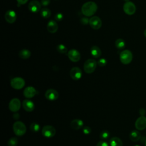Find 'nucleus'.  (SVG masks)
<instances>
[{
	"label": "nucleus",
	"mask_w": 146,
	"mask_h": 146,
	"mask_svg": "<svg viewBox=\"0 0 146 146\" xmlns=\"http://www.w3.org/2000/svg\"><path fill=\"white\" fill-rule=\"evenodd\" d=\"M98 6L95 2L89 1L84 3L82 7V13L86 17L93 15L97 11Z\"/></svg>",
	"instance_id": "f257e3e1"
},
{
	"label": "nucleus",
	"mask_w": 146,
	"mask_h": 146,
	"mask_svg": "<svg viewBox=\"0 0 146 146\" xmlns=\"http://www.w3.org/2000/svg\"><path fill=\"white\" fill-rule=\"evenodd\" d=\"M13 129L14 133L17 136H21L25 134L26 132V127L23 122L17 121L13 124Z\"/></svg>",
	"instance_id": "f03ea898"
},
{
	"label": "nucleus",
	"mask_w": 146,
	"mask_h": 146,
	"mask_svg": "<svg viewBox=\"0 0 146 146\" xmlns=\"http://www.w3.org/2000/svg\"><path fill=\"white\" fill-rule=\"evenodd\" d=\"M133 58V55L129 50H124L120 54V60L124 64H128L130 63Z\"/></svg>",
	"instance_id": "7ed1b4c3"
},
{
	"label": "nucleus",
	"mask_w": 146,
	"mask_h": 146,
	"mask_svg": "<svg viewBox=\"0 0 146 146\" xmlns=\"http://www.w3.org/2000/svg\"><path fill=\"white\" fill-rule=\"evenodd\" d=\"M97 66L96 61L94 59H88L84 63V70L87 74H91L95 70Z\"/></svg>",
	"instance_id": "20e7f679"
},
{
	"label": "nucleus",
	"mask_w": 146,
	"mask_h": 146,
	"mask_svg": "<svg viewBox=\"0 0 146 146\" xmlns=\"http://www.w3.org/2000/svg\"><path fill=\"white\" fill-rule=\"evenodd\" d=\"M10 85L14 89L21 90L25 86V81L21 77H15L11 80Z\"/></svg>",
	"instance_id": "39448f33"
},
{
	"label": "nucleus",
	"mask_w": 146,
	"mask_h": 146,
	"mask_svg": "<svg viewBox=\"0 0 146 146\" xmlns=\"http://www.w3.org/2000/svg\"><path fill=\"white\" fill-rule=\"evenodd\" d=\"M56 133L55 128L50 125H44L42 129V134L43 136L47 138H50L55 136Z\"/></svg>",
	"instance_id": "423d86ee"
},
{
	"label": "nucleus",
	"mask_w": 146,
	"mask_h": 146,
	"mask_svg": "<svg viewBox=\"0 0 146 146\" xmlns=\"http://www.w3.org/2000/svg\"><path fill=\"white\" fill-rule=\"evenodd\" d=\"M136 9L135 5L130 1L126 2L123 5V10L124 13L129 15L134 14L136 12Z\"/></svg>",
	"instance_id": "0eeeda50"
},
{
	"label": "nucleus",
	"mask_w": 146,
	"mask_h": 146,
	"mask_svg": "<svg viewBox=\"0 0 146 146\" xmlns=\"http://www.w3.org/2000/svg\"><path fill=\"white\" fill-rule=\"evenodd\" d=\"M21 102L18 98L12 99L9 104V110L13 112H17L21 108Z\"/></svg>",
	"instance_id": "6e6552de"
},
{
	"label": "nucleus",
	"mask_w": 146,
	"mask_h": 146,
	"mask_svg": "<svg viewBox=\"0 0 146 146\" xmlns=\"http://www.w3.org/2000/svg\"><path fill=\"white\" fill-rule=\"evenodd\" d=\"M70 75L72 79L74 80H78L82 76V70L78 67H72L70 71Z\"/></svg>",
	"instance_id": "1a4fd4ad"
},
{
	"label": "nucleus",
	"mask_w": 146,
	"mask_h": 146,
	"mask_svg": "<svg viewBox=\"0 0 146 146\" xmlns=\"http://www.w3.org/2000/svg\"><path fill=\"white\" fill-rule=\"evenodd\" d=\"M44 96L47 100L54 101L58 98L59 94L56 90L52 88H50L46 91Z\"/></svg>",
	"instance_id": "9d476101"
},
{
	"label": "nucleus",
	"mask_w": 146,
	"mask_h": 146,
	"mask_svg": "<svg viewBox=\"0 0 146 146\" xmlns=\"http://www.w3.org/2000/svg\"><path fill=\"white\" fill-rule=\"evenodd\" d=\"M135 126L136 129L141 131L146 128V117L141 116L139 117L135 123Z\"/></svg>",
	"instance_id": "9b49d317"
},
{
	"label": "nucleus",
	"mask_w": 146,
	"mask_h": 146,
	"mask_svg": "<svg viewBox=\"0 0 146 146\" xmlns=\"http://www.w3.org/2000/svg\"><path fill=\"white\" fill-rule=\"evenodd\" d=\"M89 24L91 28L95 30H98L102 26V21L99 17L94 16L90 19Z\"/></svg>",
	"instance_id": "f8f14e48"
},
{
	"label": "nucleus",
	"mask_w": 146,
	"mask_h": 146,
	"mask_svg": "<svg viewBox=\"0 0 146 146\" xmlns=\"http://www.w3.org/2000/svg\"><path fill=\"white\" fill-rule=\"evenodd\" d=\"M67 56L70 60L73 62H77L80 59V54L76 49H71L69 50Z\"/></svg>",
	"instance_id": "ddd939ff"
},
{
	"label": "nucleus",
	"mask_w": 146,
	"mask_h": 146,
	"mask_svg": "<svg viewBox=\"0 0 146 146\" xmlns=\"http://www.w3.org/2000/svg\"><path fill=\"white\" fill-rule=\"evenodd\" d=\"M28 8L31 12L34 13H37L40 10L41 3H40L38 1L33 0L29 3Z\"/></svg>",
	"instance_id": "4468645a"
},
{
	"label": "nucleus",
	"mask_w": 146,
	"mask_h": 146,
	"mask_svg": "<svg viewBox=\"0 0 146 146\" xmlns=\"http://www.w3.org/2000/svg\"><path fill=\"white\" fill-rule=\"evenodd\" d=\"M5 20L9 23H13L15 22L17 19V15L14 11L13 10H8L5 14Z\"/></svg>",
	"instance_id": "2eb2a0df"
},
{
	"label": "nucleus",
	"mask_w": 146,
	"mask_h": 146,
	"mask_svg": "<svg viewBox=\"0 0 146 146\" xmlns=\"http://www.w3.org/2000/svg\"><path fill=\"white\" fill-rule=\"evenodd\" d=\"M23 109L27 112H32L35 108L34 103L29 99H25L22 102Z\"/></svg>",
	"instance_id": "dca6fc26"
},
{
	"label": "nucleus",
	"mask_w": 146,
	"mask_h": 146,
	"mask_svg": "<svg viewBox=\"0 0 146 146\" xmlns=\"http://www.w3.org/2000/svg\"><path fill=\"white\" fill-rule=\"evenodd\" d=\"M36 94L35 88L32 86H29L25 88L23 91V95L26 98H31Z\"/></svg>",
	"instance_id": "f3484780"
},
{
	"label": "nucleus",
	"mask_w": 146,
	"mask_h": 146,
	"mask_svg": "<svg viewBox=\"0 0 146 146\" xmlns=\"http://www.w3.org/2000/svg\"><path fill=\"white\" fill-rule=\"evenodd\" d=\"M47 29L49 33H55L58 29V25L55 21L51 20L47 25Z\"/></svg>",
	"instance_id": "a211bd4d"
},
{
	"label": "nucleus",
	"mask_w": 146,
	"mask_h": 146,
	"mask_svg": "<svg viewBox=\"0 0 146 146\" xmlns=\"http://www.w3.org/2000/svg\"><path fill=\"white\" fill-rule=\"evenodd\" d=\"M83 124L84 123L83 120L79 119H75L72 120L70 123V125L71 128L75 130H78L80 129L83 126Z\"/></svg>",
	"instance_id": "6ab92c4d"
},
{
	"label": "nucleus",
	"mask_w": 146,
	"mask_h": 146,
	"mask_svg": "<svg viewBox=\"0 0 146 146\" xmlns=\"http://www.w3.org/2000/svg\"><path fill=\"white\" fill-rule=\"evenodd\" d=\"M129 138L131 141L136 142L140 140L141 135L137 130H132L129 134Z\"/></svg>",
	"instance_id": "aec40b11"
},
{
	"label": "nucleus",
	"mask_w": 146,
	"mask_h": 146,
	"mask_svg": "<svg viewBox=\"0 0 146 146\" xmlns=\"http://www.w3.org/2000/svg\"><path fill=\"white\" fill-rule=\"evenodd\" d=\"M91 54L92 56L95 58H98L100 56L102 52L100 49L96 46H93L91 48Z\"/></svg>",
	"instance_id": "412c9836"
},
{
	"label": "nucleus",
	"mask_w": 146,
	"mask_h": 146,
	"mask_svg": "<svg viewBox=\"0 0 146 146\" xmlns=\"http://www.w3.org/2000/svg\"><path fill=\"white\" fill-rule=\"evenodd\" d=\"M110 146H123L121 140L117 137H113L110 140Z\"/></svg>",
	"instance_id": "4be33fe9"
},
{
	"label": "nucleus",
	"mask_w": 146,
	"mask_h": 146,
	"mask_svg": "<svg viewBox=\"0 0 146 146\" xmlns=\"http://www.w3.org/2000/svg\"><path fill=\"white\" fill-rule=\"evenodd\" d=\"M18 55L21 59H26L29 58L31 56V52L27 49H23L19 52Z\"/></svg>",
	"instance_id": "5701e85b"
},
{
	"label": "nucleus",
	"mask_w": 146,
	"mask_h": 146,
	"mask_svg": "<svg viewBox=\"0 0 146 146\" xmlns=\"http://www.w3.org/2000/svg\"><path fill=\"white\" fill-rule=\"evenodd\" d=\"M115 46L119 50H121L125 47V41L121 38L117 39L115 41Z\"/></svg>",
	"instance_id": "b1692460"
},
{
	"label": "nucleus",
	"mask_w": 146,
	"mask_h": 146,
	"mask_svg": "<svg viewBox=\"0 0 146 146\" xmlns=\"http://www.w3.org/2000/svg\"><path fill=\"white\" fill-rule=\"evenodd\" d=\"M51 11L48 8H43L40 10V15L44 18H48L51 15Z\"/></svg>",
	"instance_id": "393cba45"
},
{
	"label": "nucleus",
	"mask_w": 146,
	"mask_h": 146,
	"mask_svg": "<svg viewBox=\"0 0 146 146\" xmlns=\"http://www.w3.org/2000/svg\"><path fill=\"white\" fill-rule=\"evenodd\" d=\"M18 143V140L15 137H13L10 138L7 141L8 146H17Z\"/></svg>",
	"instance_id": "a878e982"
},
{
	"label": "nucleus",
	"mask_w": 146,
	"mask_h": 146,
	"mask_svg": "<svg viewBox=\"0 0 146 146\" xmlns=\"http://www.w3.org/2000/svg\"><path fill=\"white\" fill-rule=\"evenodd\" d=\"M30 129L32 131L36 132H38L39 131V129H40V125H39V124H38V123H36L35 122H33V123H32L30 124Z\"/></svg>",
	"instance_id": "bb28decb"
},
{
	"label": "nucleus",
	"mask_w": 146,
	"mask_h": 146,
	"mask_svg": "<svg viewBox=\"0 0 146 146\" xmlns=\"http://www.w3.org/2000/svg\"><path fill=\"white\" fill-rule=\"evenodd\" d=\"M56 49L61 54H65L67 51V47L63 44H59L57 46Z\"/></svg>",
	"instance_id": "cd10ccee"
},
{
	"label": "nucleus",
	"mask_w": 146,
	"mask_h": 146,
	"mask_svg": "<svg viewBox=\"0 0 146 146\" xmlns=\"http://www.w3.org/2000/svg\"><path fill=\"white\" fill-rule=\"evenodd\" d=\"M110 136V132L107 130H103L102 131L99 135V137L102 140H106Z\"/></svg>",
	"instance_id": "c85d7f7f"
},
{
	"label": "nucleus",
	"mask_w": 146,
	"mask_h": 146,
	"mask_svg": "<svg viewBox=\"0 0 146 146\" xmlns=\"http://www.w3.org/2000/svg\"><path fill=\"white\" fill-rule=\"evenodd\" d=\"M107 60L104 58H101L99 60L98 63L99 64V66H101V67H104L105 66L106 64H107Z\"/></svg>",
	"instance_id": "c756f323"
},
{
	"label": "nucleus",
	"mask_w": 146,
	"mask_h": 146,
	"mask_svg": "<svg viewBox=\"0 0 146 146\" xmlns=\"http://www.w3.org/2000/svg\"><path fill=\"white\" fill-rule=\"evenodd\" d=\"M83 132L85 135H89L91 132V129L88 126H85L83 128Z\"/></svg>",
	"instance_id": "7c9ffc66"
},
{
	"label": "nucleus",
	"mask_w": 146,
	"mask_h": 146,
	"mask_svg": "<svg viewBox=\"0 0 146 146\" xmlns=\"http://www.w3.org/2000/svg\"><path fill=\"white\" fill-rule=\"evenodd\" d=\"M54 18L56 21H60L63 19V15L61 13H58L55 14V15L54 16Z\"/></svg>",
	"instance_id": "2f4dec72"
},
{
	"label": "nucleus",
	"mask_w": 146,
	"mask_h": 146,
	"mask_svg": "<svg viewBox=\"0 0 146 146\" xmlns=\"http://www.w3.org/2000/svg\"><path fill=\"white\" fill-rule=\"evenodd\" d=\"M96 146H110V145L106 141H103V140H101V141H99L97 143Z\"/></svg>",
	"instance_id": "473e14b6"
},
{
	"label": "nucleus",
	"mask_w": 146,
	"mask_h": 146,
	"mask_svg": "<svg viewBox=\"0 0 146 146\" xmlns=\"http://www.w3.org/2000/svg\"><path fill=\"white\" fill-rule=\"evenodd\" d=\"M50 3V0H41L40 3L43 6H48Z\"/></svg>",
	"instance_id": "72a5a7b5"
},
{
	"label": "nucleus",
	"mask_w": 146,
	"mask_h": 146,
	"mask_svg": "<svg viewBox=\"0 0 146 146\" xmlns=\"http://www.w3.org/2000/svg\"><path fill=\"white\" fill-rule=\"evenodd\" d=\"M89 20H90V19H88L87 18L84 17V18H82L81 19L80 21H81V22H82V24L87 25V24L89 23Z\"/></svg>",
	"instance_id": "f704fd0d"
},
{
	"label": "nucleus",
	"mask_w": 146,
	"mask_h": 146,
	"mask_svg": "<svg viewBox=\"0 0 146 146\" xmlns=\"http://www.w3.org/2000/svg\"><path fill=\"white\" fill-rule=\"evenodd\" d=\"M28 0H17V2L19 5H24L25 4Z\"/></svg>",
	"instance_id": "c9c22d12"
},
{
	"label": "nucleus",
	"mask_w": 146,
	"mask_h": 146,
	"mask_svg": "<svg viewBox=\"0 0 146 146\" xmlns=\"http://www.w3.org/2000/svg\"><path fill=\"white\" fill-rule=\"evenodd\" d=\"M13 118L15 119H18L19 118V114L17 112H14V115H13Z\"/></svg>",
	"instance_id": "e433bc0d"
},
{
	"label": "nucleus",
	"mask_w": 146,
	"mask_h": 146,
	"mask_svg": "<svg viewBox=\"0 0 146 146\" xmlns=\"http://www.w3.org/2000/svg\"><path fill=\"white\" fill-rule=\"evenodd\" d=\"M141 110H139V113L140 114L141 116H144V115L145 113V111L143 108H141Z\"/></svg>",
	"instance_id": "4c0bfd02"
},
{
	"label": "nucleus",
	"mask_w": 146,
	"mask_h": 146,
	"mask_svg": "<svg viewBox=\"0 0 146 146\" xmlns=\"http://www.w3.org/2000/svg\"><path fill=\"white\" fill-rule=\"evenodd\" d=\"M144 36L146 37V29L144 31Z\"/></svg>",
	"instance_id": "58836bf2"
},
{
	"label": "nucleus",
	"mask_w": 146,
	"mask_h": 146,
	"mask_svg": "<svg viewBox=\"0 0 146 146\" xmlns=\"http://www.w3.org/2000/svg\"><path fill=\"white\" fill-rule=\"evenodd\" d=\"M124 1H125V2H128L129 0H124Z\"/></svg>",
	"instance_id": "ea45409f"
},
{
	"label": "nucleus",
	"mask_w": 146,
	"mask_h": 146,
	"mask_svg": "<svg viewBox=\"0 0 146 146\" xmlns=\"http://www.w3.org/2000/svg\"><path fill=\"white\" fill-rule=\"evenodd\" d=\"M145 146H146V140L145 141Z\"/></svg>",
	"instance_id": "a19ab883"
},
{
	"label": "nucleus",
	"mask_w": 146,
	"mask_h": 146,
	"mask_svg": "<svg viewBox=\"0 0 146 146\" xmlns=\"http://www.w3.org/2000/svg\"><path fill=\"white\" fill-rule=\"evenodd\" d=\"M134 146H140V145H134Z\"/></svg>",
	"instance_id": "79ce46f5"
}]
</instances>
